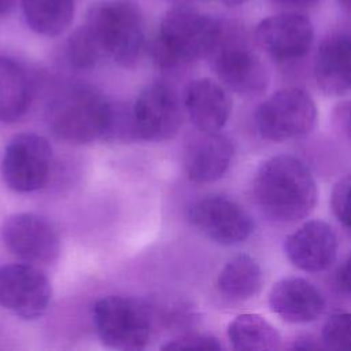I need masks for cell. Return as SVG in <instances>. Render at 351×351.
I'll list each match as a JSON object with an SVG mask.
<instances>
[{"label": "cell", "mask_w": 351, "mask_h": 351, "mask_svg": "<svg viewBox=\"0 0 351 351\" xmlns=\"http://www.w3.org/2000/svg\"><path fill=\"white\" fill-rule=\"evenodd\" d=\"M252 196L267 219L293 223L313 211L318 191L307 165L296 156L281 154L259 165L252 180Z\"/></svg>", "instance_id": "cell-1"}, {"label": "cell", "mask_w": 351, "mask_h": 351, "mask_svg": "<svg viewBox=\"0 0 351 351\" xmlns=\"http://www.w3.org/2000/svg\"><path fill=\"white\" fill-rule=\"evenodd\" d=\"M222 30V21L202 14L189 4L169 10L152 45V56L160 67L188 64L210 56Z\"/></svg>", "instance_id": "cell-2"}, {"label": "cell", "mask_w": 351, "mask_h": 351, "mask_svg": "<svg viewBox=\"0 0 351 351\" xmlns=\"http://www.w3.org/2000/svg\"><path fill=\"white\" fill-rule=\"evenodd\" d=\"M112 104L90 86L63 90L48 106L47 121L52 133L69 143H90L106 137Z\"/></svg>", "instance_id": "cell-3"}, {"label": "cell", "mask_w": 351, "mask_h": 351, "mask_svg": "<svg viewBox=\"0 0 351 351\" xmlns=\"http://www.w3.org/2000/svg\"><path fill=\"white\" fill-rule=\"evenodd\" d=\"M85 25L100 43L104 55L123 67H133L144 49V25L138 7L128 0L92 4Z\"/></svg>", "instance_id": "cell-4"}, {"label": "cell", "mask_w": 351, "mask_h": 351, "mask_svg": "<svg viewBox=\"0 0 351 351\" xmlns=\"http://www.w3.org/2000/svg\"><path fill=\"white\" fill-rule=\"evenodd\" d=\"M210 59L217 77L230 90L245 97L265 93L270 80L269 70L247 44L240 26L222 22L219 40Z\"/></svg>", "instance_id": "cell-5"}, {"label": "cell", "mask_w": 351, "mask_h": 351, "mask_svg": "<svg viewBox=\"0 0 351 351\" xmlns=\"http://www.w3.org/2000/svg\"><path fill=\"white\" fill-rule=\"evenodd\" d=\"M93 322L101 343L114 350H143L151 340V314L133 298L111 295L96 300Z\"/></svg>", "instance_id": "cell-6"}, {"label": "cell", "mask_w": 351, "mask_h": 351, "mask_svg": "<svg viewBox=\"0 0 351 351\" xmlns=\"http://www.w3.org/2000/svg\"><path fill=\"white\" fill-rule=\"evenodd\" d=\"M317 121V106L302 88H282L265 99L255 110L258 134L267 141L281 143L310 133Z\"/></svg>", "instance_id": "cell-7"}, {"label": "cell", "mask_w": 351, "mask_h": 351, "mask_svg": "<svg viewBox=\"0 0 351 351\" xmlns=\"http://www.w3.org/2000/svg\"><path fill=\"white\" fill-rule=\"evenodd\" d=\"M52 147L40 134L25 132L14 136L1 159V177L15 192H33L43 188L51 174Z\"/></svg>", "instance_id": "cell-8"}, {"label": "cell", "mask_w": 351, "mask_h": 351, "mask_svg": "<svg viewBox=\"0 0 351 351\" xmlns=\"http://www.w3.org/2000/svg\"><path fill=\"white\" fill-rule=\"evenodd\" d=\"M52 287L34 263H11L0 267V307L23 319L41 317L51 302Z\"/></svg>", "instance_id": "cell-9"}, {"label": "cell", "mask_w": 351, "mask_h": 351, "mask_svg": "<svg viewBox=\"0 0 351 351\" xmlns=\"http://www.w3.org/2000/svg\"><path fill=\"white\" fill-rule=\"evenodd\" d=\"M0 241L10 254L29 263L51 265L60 254V241L53 228L32 213L7 217L0 226Z\"/></svg>", "instance_id": "cell-10"}, {"label": "cell", "mask_w": 351, "mask_h": 351, "mask_svg": "<svg viewBox=\"0 0 351 351\" xmlns=\"http://www.w3.org/2000/svg\"><path fill=\"white\" fill-rule=\"evenodd\" d=\"M189 219L204 236L222 245L240 244L254 232V221L248 211L222 195L197 200L189 210Z\"/></svg>", "instance_id": "cell-11"}, {"label": "cell", "mask_w": 351, "mask_h": 351, "mask_svg": "<svg viewBox=\"0 0 351 351\" xmlns=\"http://www.w3.org/2000/svg\"><path fill=\"white\" fill-rule=\"evenodd\" d=\"M136 136L147 141H165L177 134L182 123L178 96L166 84L145 86L133 107Z\"/></svg>", "instance_id": "cell-12"}, {"label": "cell", "mask_w": 351, "mask_h": 351, "mask_svg": "<svg viewBox=\"0 0 351 351\" xmlns=\"http://www.w3.org/2000/svg\"><path fill=\"white\" fill-rule=\"evenodd\" d=\"M313 25L299 12H282L259 22L255 44L276 62H292L303 58L313 44Z\"/></svg>", "instance_id": "cell-13"}, {"label": "cell", "mask_w": 351, "mask_h": 351, "mask_svg": "<svg viewBox=\"0 0 351 351\" xmlns=\"http://www.w3.org/2000/svg\"><path fill=\"white\" fill-rule=\"evenodd\" d=\"M288 259L308 273L326 270L336 259L339 241L332 226L321 219L304 222L284 243Z\"/></svg>", "instance_id": "cell-14"}, {"label": "cell", "mask_w": 351, "mask_h": 351, "mask_svg": "<svg viewBox=\"0 0 351 351\" xmlns=\"http://www.w3.org/2000/svg\"><path fill=\"white\" fill-rule=\"evenodd\" d=\"M314 78L328 96L351 92V25L335 29L321 41L314 59Z\"/></svg>", "instance_id": "cell-15"}, {"label": "cell", "mask_w": 351, "mask_h": 351, "mask_svg": "<svg viewBox=\"0 0 351 351\" xmlns=\"http://www.w3.org/2000/svg\"><path fill=\"white\" fill-rule=\"evenodd\" d=\"M267 304L271 313L291 324L315 321L325 310L321 291L302 277H287L277 281L269 292Z\"/></svg>", "instance_id": "cell-16"}, {"label": "cell", "mask_w": 351, "mask_h": 351, "mask_svg": "<svg viewBox=\"0 0 351 351\" xmlns=\"http://www.w3.org/2000/svg\"><path fill=\"white\" fill-rule=\"evenodd\" d=\"M233 143L219 132H202L186 147L184 167L191 181L207 184L219 180L233 158Z\"/></svg>", "instance_id": "cell-17"}, {"label": "cell", "mask_w": 351, "mask_h": 351, "mask_svg": "<svg viewBox=\"0 0 351 351\" xmlns=\"http://www.w3.org/2000/svg\"><path fill=\"white\" fill-rule=\"evenodd\" d=\"M184 106L200 132H219L228 122L232 100L228 92L210 78H199L185 89Z\"/></svg>", "instance_id": "cell-18"}, {"label": "cell", "mask_w": 351, "mask_h": 351, "mask_svg": "<svg viewBox=\"0 0 351 351\" xmlns=\"http://www.w3.org/2000/svg\"><path fill=\"white\" fill-rule=\"evenodd\" d=\"M263 274L259 263L247 254L228 261L217 277V288L230 300H248L262 288Z\"/></svg>", "instance_id": "cell-19"}, {"label": "cell", "mask_w": 351, "mask_h": 351, "mask_svg": "<svg viewBox=\"0 0 351 351\" xmlns=\"http://www.w3.org/2000/svg\"><path fill=\"white\" fill-rule=\"evenodd\" d=\"M30 104V84L26 71L15 60L0 56V122L21 119Z\"/></svg>", "instance_id": "cell-20"}, {"label": "cell", "mask_w": 351, "mask_h": 351, "mask_svg": "<svg viewBox=\"0 0 351 351\" xmlns=\"http://www.w3.org/2000/svg\"><path fill=\"white\" fill-rule=\"evenodd\" d=\"M228 339L234 350H278L282 339L278 330L258 314H240L228 325Z\"/></svg>", "instance_id": "cell-21"}, {"label": "cell", "mask_w": 351, "mask_h": 351, "mask_svg": "<svg viewBox=\"0 0 351 351\" xmlns=\"http://www.w3.org/2000/svg\"><path fill=\"white\" fill-rule=\"evenodd\" d=\"M22 11L33 32L55 37L70 26L74 16V0H22Z\"/></svg>", "instance_id": "cell-22"}, {"label": "cell", "mask_w": 351, "mask_h": 351, "mask_svg": "<svg viewBox=\"0 0 351 351\" xmlns=\"http://www.w3.org/2000/svg\"><path fill=\"white\" fill-rule=\"evenodd\" d=\"M66 52L70 64L78 70L92 69L104 55L100 43L85 23L70 34Z\"/></svg>", "instance_id": "cell-23"}, {"label": "cell", "mask_w": 351, "mask_h": 351, "mask_svg": "<svg viewBox=\"0 0 351 351\" xmlns=\"http://www.w3.org/2000/svg\"><path fill=\"white\" fill-rule=\"evenodd\" d=\"M321 343L332 350H351V313L332 314L322 326Z\"/></svg>", "instance_id": "cell-24"}, {"label": "cell", "mask_w": 351, "mask_h": 351, "mask_svg": "<svg viewBox=\"0 0 351 351\" xmlns=\"http://www.w3.org/2000/svg\"><path fill=\"white\" fill-rule=\"evenodd\" d=\"M330 207L341 226L351 232V173L335 184L330 195Z\"/></svg>", "instance_id": "cell-25"}, {"label": "cell", "mask_w": 351, "mask_h": 351, "mask_svg": "<svg viewBox=\"0 0 351 351\" xmlns=\"http://www.w3.org/2000/svg\"><path fill=\"white\" fill-rule=\"evenodd\" d=\"M162 350H221L219 341L210 335L185 333L169 340Z\"/></svg>", "instance_id": "cell-26"}, {"label": "cell", "mask_w": 351, "mask_h": 351, "mask_svg": "<svg viewBox=\"0 0 351 351\" xmlns=\"http://www.w3.org/2000/svg\"><path fill=\"white\" fill-rule=\"evenodd\" d=\"M332 125L335 132L351 145V100H344L333 108Z\"/></svg>", "instance_id": "cell-27"}, {"label": "cell", "mask_w": 351, "mask_h": 351, "mask_svg": "<svg viewBox=\"0 0 351 351\" xmlns=\"http://www.w3.org/2000/svg\"><path fill=\"white\" fill-rule=\"evenodd\" d=\"M336 280L341 292L346 293L348 298H351V251L347 255V258L343 261L341 266L339 267Z\"/></svg>", "instance_id": "cell-28"}, {"label": "cell", "mask_w": 351, "mask_h": 351, "mask_svg": "<svg viewBox=\"0 0 351 351\" xmlns=\"http://www.w3.org/2000/svg\"><path fill=\"white\" fill-rule=\"evenodd\" d=\"M273 3L287 7V8H306V7H311L314 5L318 0H271Z\"/></svg>", "instance_id": "cell-29"}, {"label": "cell", "mask_w": 351, "mask_h": 351, "mask_svg": "<svg viewBox=\"0 0 351 351\" xmlns=\"http://www.w3.org/2000/svg\"><path fill=\"white\" fill-rule=\"evenodd\" d=\"M315 339H313L311 336H300L296 337L295 341L292 343L291 348H318L319 344L314 341Z\"/></svg>", "instance_id": "cell-30"}, {"label": "cell", "mask_w": 351, "mask_h": 351, "mask_svg": "<svg viewBox=\"0 0 351 351\" xmlns=\"http://www.w3.org/2000/svg\"><path fill=\"white\" fill-rule=\"evenodd\" d=\"M14 3L15 0H0V15L7 14L12 8Z\"/></svg>", "instance_id": "cell-31"}, {"label": "cell", "mask_w": 351, "mask_h": 351, "mask_svg": "<svg viewBox=\"0 0 351 351\" xmlns=\"http://www.w3.org/2000/svg\"><path fill=\"white\" fill-rule=\"evenodd\" d=\"M343 10H346L348 14H351V0H337Z\"/></svg>", "instance_id": "cell-32"}, {"label": "cell", "mask_w": 351, "mask_h": 351, "mask_svg": "<svg viewBox=\"0 0 351 351\" xmlns=\"http://www.w3.org/2000/svg\"><path fill=\"white\" fill-rule=\"evenodd\" d=\"M223 4H226V5H230V7H233V5H240V4H243V3H245V1H248V0H221Z\"/></svg>", "instance_id": "cell-33"}, {"label": "cell", "mask_w": 351, "mask_h": 351, "mask_svg": "<svg viewBox=\"0 0 351 351\" xmlns=\"http://www.w3.org/2000/svg\"><path fill=\"white\" fill-rule=\"evenodd\" d=\"M173 1H176L178 4H191L193 1H200V0H173Z\"/></svg>", "instance_id": "cell-34"}]
</instances>
